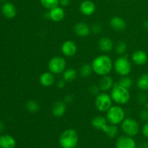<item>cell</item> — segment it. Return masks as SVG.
<instances>
[{
	"instance_id": "cell-33",
	"label": "cell",
	"mask_w": 148,
	"mask_h": 148,
	"mask_svg": "<svg viewBox=\"0 0 148 148\" xmlns=\"http://www.w3.org/2000/svg\"><path fill=\"white\" fill-rule=\"evenodd\" d=\"M90 27L91 32L93 34H99L103 30V26L101 24H99V23H95V24L92 25Z\"/></svg>"
},
{
	"instance_id": "cell-9",
	"label": "cell",
	"mask_w": 148,
	"mask_h": 148,
	"mask_svg": "<svg viewBox=\"0 0 148 148\" xmlns=\"http://www.w3.org/2000/svg\"><path fill=\"white\" fill-rule=\"evenodd\" d=\"M61 51L64 56L72 58L76 55L77 52V46L76 43L72 40H66L62 43L61 46Z\"/></svg>"
},
{
	"instance_id": "cell-11",
	"label": "cell",
	"mask_w": 148,
	"mask_h": 148,
	"mask_svg": "<svg viewBox=\"0 0 148 148\" xmlns=\"http://www.w3.org/2000/svg\"><path fill=\"white\" fill-rule=\"evenodd\" d=\"M64 17V10L63 9V7H59V6L49 10V12H47L48 18L51 20L53 22H55V23H59V22L62 21Z\"/></svg>"
},
{
	"instance_id": "cell-34",
	"label": "cell",
	"mask_w": 148,
	"mask_h": 148,
	"mask_svg": "<svg viewBox=\"0 0 148 148\" xmlns=\"http://www.w3.org/2000/svg\"><path fill=\"white\" fill-rule=\"evenodd\" d=\"M140 119L145 122H147L148 121V110L146 108L142 110L140 113Z\"/></svg>"
},
{
	"instance_id": "cell-19",
	"label": "cell",
	"mask_w": 148,
	"mask_h": 148,
	"mask_svg": "<svg viewBox=\"0 0 148 148\" xmlns=\"http://www.w3.org/2000/svg\"><path fill=\"white\" fill-rule=\"evenodd\" d=\"M1 13L7 19H12L17 14V9L11 2L6 1L1 7Z\"/></svg>"
},
{
	"instance_id": "cell-3",
	"label": "cell",
	"mask_w": 148,
	"mask_h": 148,
	"mask_svg": "<svg viewBox=\"0 0 148 148\" xmlns=\"http://www.w3.org/2000/svg\"><path fill=\"white\" fill-rule=\"evenodd\" d=\"M79 142V136L76 130L67 129L61 134L59 143L62 148H75Z\"/></svg>"
},
{
	"instance_id": "cell-5",
	"label": "cell",
	"mask_w": 148,
	"mask_h": 148,
	"mask_svg": "<svg viewBox=\"0 0 148 148\" xmlns=\"http://www.w3.org/2000/svg\"><path fill=\"white\" fill-rule=\"evenodd\" d=\"M114 69L120 76H127L132 72V63L127 56H120L114 62Z\"/></svg>"
},
{
	"instance_id": "cell-14",
	"label": "cell",
	"mask_w": 148,
	"mask_h": 148,
	"mask_svg": "<svg viewBox=\"0 0 148 148\" xmlns=\"http://www.w3.org/2000/svg\"><path fill=\"white\" fill-rule=\"evenodd\" d=\"M98 48L103 53H110L114 49V44L111 38L104 36L100 38L98 41Z\"/></svg>"
},
{
	"instance_id": "cell-29",
	"label": "cell",
	"mask_w": 148,
	"mask_h": 148,
	"mask_svg": "<svg viewBox=\"0 0 148 148\" xmlns=\"http://www.w3.org/2000/svg\"><path fill=\"white\" fill-rule=\"evenodd\" d=\"M116 52L119 56H123L127 50V44L124 40H119L116 43L115 46Z\"/></svg>"
},
{
	"instance_id": "cell-4",
	"label": "cell",
	"mask_w": 148,
	"mask_h": 148,
	"mask_svg": "<svg viewBox=\"0 0 148 148\" xmlns=\"http://www.w3.org/2000/svg\"><path fill=\"white\" fill-rule=\"evenodd\" d=\"M106 118L107 119L109 124L119 125L121 124L125 119V111L121 106L117 104L116 106H112L106 111Z\"/></svg>"
},
{
	"instance_id": "cell-42",
	"label": "cell",
	"mask_w": 148,
	"mask_h": 148,
	"mask_svg": "<svg viewBox=\"0 0 148 148\" xmlns=\"http://www.w3.org/2000/svg\"><path fill=\"white\" fill-rule=\"evenodd\" d=\"M145 108H146V109L148 110V101L146 102V103L145 104Z\"/></svg>"
},
{
	"instance_id": "cell-28",
	"label": "cell",
	"mask_w": 148,
	"mask_h": 148,
	"mask_svg": "<svg viewBox=\"0 0 148 148\" xmlns=\"http://www.w3.org/2000/svg\"><path fill=\"white\" fill-rule=\"evenodd\" d=\"M117 83L119 85H121V86L124 87V88L130 89V88H132V86L133 85V79L129 75H127V76H121L119 78Z\"/></svg>"
},
{
	"instance_id": "cell-30",
	"label": "cell",
	"mask_w": 148,
	"mask_h": 148,
	"mask_svg": "<svg viewBox=\"0 0 148 148\" xmlns=\"http://www.w3.org/2000/svg\"><path fill=\"white\" fill-rule=\"evenodd\" d=\"M40 4L46 10H51L59 5V0H40Z\"/></svg>"
},
{
	"instance_id": "cell-16",
	"label": "cell",
	"mask_w": 148,
	"mask_h": 148,
	"mask_svg": "<svg viewBox=\"0 0 148 148\" xmlns=\"http://www.w3.org/2000/svg\"><path fill=\"white\" fill-rule=\"evenodd\" d=\"M109 24L111 28L117 32L123 31L127 27V23H126L125 20L119 16L113 17L110 20Z\"/></svg>"
},
{
	"instance_id": "cell-17",
	"label": "cell",
	"mask_w": 148,
	"mask_h": 148,
	"mask_svg": "<svg viewBox=\"0 0 148 148\" xmlns=\"http://www.w3.org/2000/svg\"><path fill=\"white\" fill-rule=\"evenodd\" d=\"M90 123L93 128L98 130H101L102 132L105 131L106 129L109 124L107 119L106 117L102 116H96L93 117L91 120Z\"/></svg>"
},
{
	"instance_id": "cell-38",
	"label": "cell",
	"mask_w": 148,
	"mask_h": 148,
	"mask_svg": "<svg viewBox=\"0 0 148 148\" xmlns=\"http://www.w3.org/2000/svg\"><path fill=\"white\" fill-rule=\"evenodd\" d=\"M70 4V0H59V5L61 7H67Z\"/></svg>"
},
{
	"instance_id": "cell-7",
	"label": "cell",
	"mask_w": 148,
	"mask_h": 148,
	"mask_svg": "<svg viewBox=\"0 0 148 148\" xmlns=\"http://www.w3.org/2000/svg\"><path fill=\"white\" fill-rule=\"evenodd\" d=\"M113 100L107 92H100L95 96V106L100 112H106L112 106Z\"/></svg>"
},
{
	"instance_id": "cell-36",
	"label": "cell",
	"mask_w": 148,
	"mask_h": 148,
	"mask_svg": "<svg viewBox=\"0 0 148 148\" xmlns=\"http://www.w3.org/2000/svg\"><path fill=\"white\" fill-rule=\"evenodd\" d=\"M142 133H143V136L148 140V121L145 122V124L143 125V128H142Z\"/></svg>"
},
{
	"instance_id": "cell-6",
	"label": "cell",
	"mask_w": 148,
	"mask_h": 148,
	"mask_svg": "<svg viewBox=\"0 0 148 148\" xmlns=\"http://www.w3.org/2000/svg\"><path fill=\"white\" fill-rule=\"evenodd\" d=\"M121 130L125 135L135 137L140 132V125L137 120L132 118H125L121 124Z\"/></svg>"
},
{
	"instance_id": "cell-24",
	"label": "cell",
	"mask_w": 148,
	"mask_h": 148,
	"mask_svg": "<svg viewBox=\"0 0 148 148\" xmlns=\"http://www.w3.org/2000/svg\"><path fill=\"white\" fill-rule=\"evenodd\" d=\"M77 77V72L72 67L67 68L63 72V79L66 82H73Z\"/></svg>"
},
{
	"instance_id": "cell-32",
	"label": "cell",
	"mask_w": 148,
	"mask_h": 148,
	"mask_svg": "<svg viewBox=\"0 0 148 148\" xmlns=\"http://www.w3.org/2000/svg\"><path fill=\"white\" fill-rule=\"evenodd\" d=\"M101 89H100V87L98 85L96 84H93V85H91L89 88V92L91 95H94V96H96L98 94L101 92Z\"/></svg>"
},
{
	"instance_id": "cell-25",
	"label": "cell",
	"mask_w": 148,
	"mask_h": 148,
	"mask_svg": "<svg viewBox=\"0 0 148 148\" xmlns=\"http://www.w3.org/2000/svg\"><path fill=\"white\" fill-rule=\"evenodd\" d=\"M25 108L28 112L35 114L40 110V106L36 100H29L26 102Z\"/></svg>"
},
{
	"instance_id": "cell-26",
	"label": "cell",
	"mask_w": 148,
	"mask_h": 148,
	"mask_svg": "<svg viewBox=\"0 0 148 148\" xmlns=\"http://www.w3.org/2000/svg\"><path fill=\"white\" fill-rule=\"evenodd\" d=\"M103 132L106 134V136L108 137H109V138L111 139H114L118 135V133H119L118 127H117V125L109 124Z\"/></svg>"
},
{
	"instance_id": "cell-31",
	"label": "cell",
	"mask_w": 148,
	"mask_h": 148,
	"mask_svg": "<svg viewBox=\"0 0 148 148\" xmlns=\"http://www.w3.org/2000/svg\"><path fill=\"white\" fill-rule=\"evenodd\" d=\"M148 101L147 95L144 92V91L139 92L137 95V101L140 105H145Z\"/></svg>"
},
{
	"instance_id": "cell-39",
	"label": "cell",
	"mask_w": 148,
	"mask_h": 148,
	"mask_svg": "<svg viewBox=\"0 0 148 148\" xmlns=\"http://www.w3.org/2000/svg\"><path fill=\"white\" fill-rule=\"evenodd\" d=\"M138 148H148V141H142L138 144Z\"/></svg>"
},
{
	"instance_id": "cell-8",
	"label": "cell",
	"mask_w": 148,
	"mask_h": 148,
	"mask_svg": "<svg viewBox=\"0 0 148 148\" xmlns=\"http://www.w3.org/2000/svg\"><path fill=\"white\" fill-rule=\"evenodd\" d=\"M66 62L64 58L59 56L52 57L48 63V68L51 72L54 75H59L63 73L66 69Z\"/></svg>"
},
{
	"instance_id": "cell-18",
	"label": "cell",
	"mask_w": 148,
	"mask_h": 148,
	"mask_svg": "<svg viewBox=\"0 0 148 148\" xmlns=\"http://www.w3.org/2000/svg\"><path fill=\"white\" fill-rule=\"evenodd\" d=\"M114 84L115 83H114L113 78L108 75H107L101 77L98 85H99L100 89L102 92H107L108 91L111 90L112 89Z\"/></svg>"
},
{
	"instance_id": "cell-21",
	"label": "cell",
	"mask_w": 148,
	"mask_h": 148,
	"mask_svg": "<svg viewBox=\"0 0 148 148\" xmlns=\"http://www.w3.org/2000/svg\"><path fill=\"white\" fill-rule=\"evenodd\" d=\"M39 82L42 86L46 87V88H49V87L52 86L55 82L54 74L51 72L50 71L43 72L39 77Z\"/></svg>"
},
{
	"instance_id": "cell-44",
	"label": "cell",
	"mask_w": 148,
	"mask_h": 148,
	"mask_svg": "<svg viewBox=\"0 0 148 148\" xmlns=\"http://www.w3.org/2000/svg\"><path fill=\"white\" fill-rule=\"evenodd\" d=\"M0 137H1V135H0Z\"/></svg>"
},
{
	"instance_id": "cell-2",
	"label": "cell",
	"mask_w": 148,
	"mask_h": 148,
	"mask_svg": "<svg viewBox=\"0 0 148 148\" xmlns=\"http://www.w3.org/2000/svg\"><path fill=\"white\" fill-rule=\"evenodd\" d=\"M110 95L113 101L119 106L127 104L131 98V94L129 89L121 86L118 83L114 84V87L111 90Z\"/></svg>"
},
{
	"instance_id": "cell-35",
	"label": "cell",
	"mask_w": 148,
	"mask_h": 148,
	"mask_svg": "<svg viewBox=\"0 0 148 148\" xmlns=\"http://www.w3.org/2000/svg\"><path fill=\"white\" fill-rule=\"evenodd\" d=\"M74 100H75V98L71 94H68V95H65L64 98V102L68 105V104H72L73 103Z\"/></svg>"
},
{
	"instance_id": "cell-27",
	"label": "cell",
	"mask_w": 148,
	"mask_h": 148,
	"mask_svg": "<svg viewBox=\"0 0 148 148\" xmlns=\"http://www.w3.org/2000/svg\"><path fill=\"white\" fill-rule=\"evenodd\" d=\"M92 68L90 64H84L79 68V75L82 77L87 78L90 77L92 74Z\"/></svg>"
},
{
	"instance_id": "cell-12",
	"label": "cell",
	"mask_w": 148,
	"mask_h": 148,
	"mask_svg": "<svg viewBox=\"0 0 148 148\" xmlns=\"http://www.w3.org/2000/svg\"><path fill=\"white\" fill-rule=\"evenodd\" d=\"M132 60L134 64L143 66L148 62V55L145 51L141 49L136 50L132 54Z\"/></svg>"
},
{
	"instance_id": "cell-22",
	"label": "cell",
	"mask_w": 148,
	"mask_h": 148,
	"mask_svg": "<svg viewBox=\"0 0 148 148\" xmlns=\"http://www.w3.org/2000/svg\"><path fill=\"white\" fill-rule=\"evenodd\" d=\"M16 140L12 136L4 134L0 137V148H14Z\"/></svg>"
},
{
	"instance_id": "cell-15",
	"label": "cell",
	"mask_w": 148,
	"mask_h": 148,
	"mask_svg": "<svg viewBox=\"0 0 148 148\" xmlns=\"http://www.w3.org/2000/svg\"><path fill=\"white\" fill-rule=\"evenodd\" d=\"M66 111V104L64 101H57L54 102L51 107V113L56 118L62 117Z\"/></svg>"
},
{
	"instance_id": "cell-20",
	"label": "cell",
	"mask_w": 148,
	"mask_h": 148,
	"mask_svg": "<svg viewBox=\"0 0 148 148\" xmlns=\"http://www.w3.org/2000/svg\"><path fill=\"white\" fill-rule=\"evenodd\" d=\"M95 4L90 0H85L79 5V10L85 16H90L95 11Z\"/></svg>"
},
{
	"instance_id": "cell-13",
	"label": "cell",
	"mask_w": 148,
	"mask_h": 148,
	"mask_svg": "<svg viewBox=\"0 0 148 148\" xmlns=\"http://www.w3.org/2000/svg\"><path fill=\"white\" fill-rule=\"evenodd\" d=\"M74 32L77 36L85 38L91 33V27L84 22H78L74 26Z\"/></svg>"
},
{
	"instance_id": "cell-23",
	"label": "cell",
	"mask_w": 148,
	"mask_h": 148,
	"mask_svg": "<svg viewBox=\"0 0 148 148\" xmlns=\"http://www.w3.org/2000/svg\"><path fill=\"white\" fill-rule=\"evenodd\" d=\"M136 85L141 91L148 90V73H143L137 78Z\"/></svg>"
},
{
	"instance_id": "cell-43",
	"label": "cell",
	"mask_w": 148,
	"mask_h": 148,
	"mask_svg": "<svg viewBox=\"0 0 148 148\" xmlns=\"http://www.w3.org/2000/svg\"><path fill=\"white\" fill-rule=\"evenodd\" d=\"M7 0H0V1H3V2H6Z\"/></svg>"
},
{
	"instance_id": "cell-41",
	"label": "cell",
	"mask_w": 148,
	"mask_h": 148,
	"mask_svg": "<svg viewBox=\"0 0 148 148\" xmlns=\"http://www.w3.org/2000/svg\"><path fill=\"white\" fill-rule=\"evenodd\" d=\"M143 26H144L145 28L148 30V20H145V21L144 22V23H143Z\"/></svg>"
},
{
	"instance_id": "cell-1",
	"label": "cell",
	"mask_w": 148,
	"mask_h": 148,
	"mask_svg": "<svg viewBox=\"0 0 148 148\" xmlns=\"http://www.w3.org/2000/svg\"><path fill=\"white\" fill-rule=\"evenodd\" d=\"M92 71L99 76L107 75L114 68V62L110 56L106 54H101L96 56L91 63Z\"/></svg>"
},
{
	"instance_id": "cell-37",
	"label": "cell",
	"mask_w": 148,
	"mask_h": 148,
	"mask_svg": "<svg viewBox=\"0 0 148 148\" xmlns=\"http://www.w3.org/2000/svg\"><path fill=\"white\" fill-rule=\"evenodd\" d=\"M66 82L64 79H60V80L58 81L57 83H56V86H57V88H59V89H62V88H64L65 85H66Z\"/></svg>"
},
{
	"instance_id": "cell-40",
	"label": "cell",
	"mask_w": 148,
	"mask_h": 148,
	"mask_svg": "<svg viewBox=\"0 0 148 148\" xmlns=\"http://www.w3.org/2000/svg\"><path fill=\"white\" fill-rule=\"evenodd\" d=\"M4 128H5V125H4V122L0 121V133H1L3 131H4Z\"/></svg>"
},
{
	"instance_id": "cell-10",
	"label": "cell",
	"mask_w": 148,
	"mask_h": 148,
	"mask_svg": "<svg viewBox=\"0 0 148 148\" xmlns=\"http://www.w3.org/2000/svg\"><path fill=\"white\" fill-rule=\"evenodd\" d=\"M137 145L134 138L127 135L120 136L116 142V148H137Z\"/></svg>"
}]
</instances>
